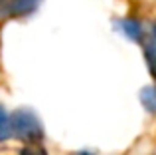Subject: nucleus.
<instances>
[{"label": "nucleus", "instance_id": "1", "mask_svg": "<svg viewBox=\"0 0 156 155\" xmlns=\"http://www.w3.org/2000/svg\"><path fill=\"white\" fill-rule=\"evenodd\" d=\"M12 139L22 145H34L46 141V129L38 113L30 108H18L12 112Z\"/></svg>", "mask_w": 156, "mask_h": 155}, {"label": "nucleus", "instance_id": "2", "mask_svg": "<svg viewBox=\"0 0 156 155\" xmlns=\"http://www.w3.org/2000/svg\"><path fill=\"white\" fill-rule=\"evenodd\" d=\"M115 28H117L119 34H122L126 40L130 42L142 44L146 38H148V26L142 22L136 16H122V18L115 20Z\"/></svg>", "mask_w": 156, "mask_h": 155}, {"label": "nucleus", "instance_id": "3", "mask_svg": "<svg viewBox=\"0 0 156 155\" xmlns=\"http://www.w3.org/2000/svg\"><path fill=\"white\" fill-rule=\"evenodd\" d=\"M42 0H6L4 4V18H26L34 14Z\"/></svg>", "mask_w": 156, "mask_h": 155}, {"label": "nucleus", "instance_id": "4", "mask_svg": "<svg viewBox=\"0 0 156 155\" xmlns=\"http://www.w3.org/2000/svg\"><path fill=\"white\" fill-rule=\"evenodd\" d=\"M140 46H142V54H144V62H146V68H148V74L152 76V80L156 84V42L146 38Z\"/></svg>", "mask_w": 156, "mask_h": 155}, {"label": "nucleus", "instance_id": "5", "mask_svg": "<svg viewBox=\"0 0 156 155\" xmlns=\"http://www.w3.org/2000/svg\"><path fill=\"white\" fill-rule=\"evenodd\" d=\"M12 139V113L0 101V143H8Z\"/></svg>", "mask_w": 156, "mask_h": 155}, {"label": "nucleus", "instance_id": "6", "mask_svg": "<svg viewBox=\"0 0 156 155\" xmlns=\"http://www.w3.org/2000/svg\"><path fill=\"white\" fill-rule=\"evenodd\" d=\"M140 104L144 105L146 113L156 115V84L146 85V88L140 89Z\"/></svg>", "mask_w": 156, "mask_h": 155}, {"label": "nucleus", "instance_id": "7", "mask_svg": "<svg viewBox=\"0 0 156 155\" xmlns=\"http://www.w3.org/2000/svg\"><path fill=\"white\" fill-rule=\"evenodd\" d=\"M18 155H50L44 147V143H34V145H22L18 149Z\"/></svg>", "mask_w": 156, "mask_h": 155}, {"label": "nucleus", "instance_id": "8", "mask_svg": "<svg viewBox=\"0 0 156 155\" xmlns=\"http://www.w3.org/2000/svg\"><path fill=\"white\" fill-rule=\"evenodd\" d=\"M148 38L152 42H156V18L150 20V24H148Z\"/></svg>", "mask_w": 156, "mask_h": 155}, {"label": "nucleus", "instance_id": "9", "mask_svg": "<svg viewBox=\"0 0 156 155\" xmlns=\"http://www.w3.org/2000/svg\"><path fill=\"white\" fill-rule=\"evenodd\" d=\"M71 155H95L93 151H87V149H83V151H75V153H71Z\"/></svg>", "mask_w": 156, "mask_h": 155}]
</instances>
